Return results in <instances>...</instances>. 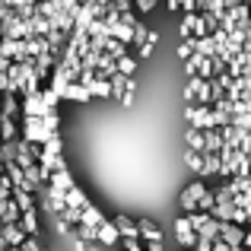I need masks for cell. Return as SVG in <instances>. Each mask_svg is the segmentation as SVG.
<instances>
[{
    "label": "cell",
    "mask_w": 251,
    "mask_h": 251,
    "mask_svg": "<svg viewBox=\"0 0 251 251\" xmlns=\"http://www.w3.org/2000/svg\"><path fill=\"white\" fill-rule=\"evenodd\" d=\"M61 150L74 181L102 213L150 223L175 216L188 188V124L172 29H162L124 99L64 108Z\"/></svg>",
    "instance_id": "6da1fadb"
}]
</instances>
